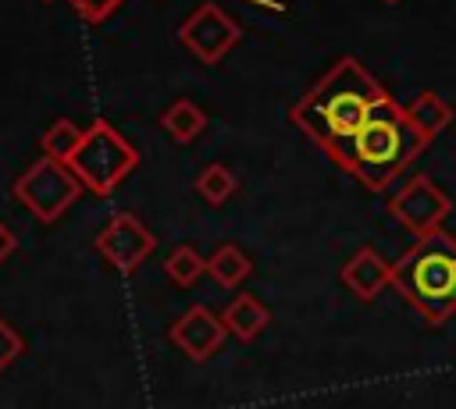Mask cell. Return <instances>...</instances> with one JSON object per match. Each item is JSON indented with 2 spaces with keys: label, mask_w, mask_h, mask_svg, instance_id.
Returning a JSON list of instances; mask_svg holds the SVG:
<instances>
[{
  "label": "cell",
  "mask_w": 456,
  "mask_h": 409,
  "mask_svg": "<svg viewBox=\"0 0 456 409\" xmlns=\"http://www.w3.org/2000/svg\"><path fill=\"white\" fill-rule=\"evenodd\" d=\"M385 96L388 92L378 85V78L356 57H338L317 78V85L292 107V121L338 167H346L356 132L363 128V121L370 117V110Z\"/></svg>",
  "instance_id": "1"
},
{
  "label": "cell",
  "mask_w": 456,
  "mask_h": 409,
  "mask_svg": "<svg viewBox=\"0 0 456 409\" xmlns=\"http://www.w3.org/2000/svg\"><path fill=\"white\" fill-rule=\"evenodd\" d=\"M428 135L413 124V117L406 114V107H399L392 96H385L370 117L363 121V128L353 139L349 160L342 171H349L360 185H367L370 192H385L424 149H428Z\"/></svg>",
  "instance_id": "2"
},
{
  "label": "cell",
  "mask_w": 456,
  "mask_h": 409,
  "mask_svg": "<svg viewBox=\"0 0 456 409\" xmlns=\"http://www.w3.org/2000/svg\"><path fill=\"white\" fill-rule=\"evenodd\" d=\"M392 288L431 324H445L456 313V238L442 228L420 235L392 263Z\"/></svg>",
  "instance_id": "3"
},
{
  "label": "cell",
  "mask_w": 456,
  "mask_h": 409,
  "mask_svg": "<svg viewBox=\"0 0 456 409\" xmlns=\"http://www.w3.org/2000/svg\"><path fill=\"white\" fill-rule=\"evenodd\" d=\"M135 164H139V149L110 121H93L68 160L78 181L96 196H110Z\"/></svg>",
  "instance_id": "4"
},
{
  "label": "cell",
  "mask_w": 456,
  "mask_h": 409,
  "mask_svg": "<svg viewBox=\"0 0 456 409\" xmlns=\"http://www.w3.org/2000/svg\"><path fill=\"white\" fill-rule=\"evenodd\" d=\"M86 185L78 181V174L61 164V160H50V156H39L18 181H14V199L21 206H28L43 224H53L82 192Z\"/></svg>",
  "instance_id": "5"
},
{
  "label": "cell",
  "mask_w": 456,
  "mask_h": 409,
  "mask_svg": "<svg viewBox=\"0 0 456 409\" xmlns=\"http://www.w3.org/2000/svg\"><path fill=\"white\" fill-rule=\"evenodd\" d=\"M178 39L200 64H221V57L242 39V28L217 4H200L178 25Z\"/></svg>",
  "instance_id": "6"
},
{
  "label": "cell",
  "mask_w": 456,
  "mask_h": 409,
  "mask_svg": "<svg viewBox=\"0 0 456 409\" xmlns=\"http://www.w3.org/2000/svg\"><path fill=\"white\" fill-rule=\"evenodd\" d=\"M449 210H452L449 196H445L428 174H413V178L388 199V213H392L406 231H413L417 238L438 231L442 221L449 217Z\"/></svg>",
  "instance_id": "7"
},
{
  "label": "cell",
  "mask_w": 456,
  "mask_h": 409,
  "mask_svg": "<svg viewBox=\"0 0 456 409\" xmlns=\"http://www.w3.org/2000/svg\"><path fill=\"white\" fill-rule=\"evenodd\" d=\"M153 245H157L153 231L132 213H114L96 235V253L121 274H132L153 253Z\"/></svg>",
  "instance_id": "8"
},
{
  "label": "cell",
  "mask_w": 456,
  "mask_h": 409,
  "mask_svg": "<svg viewBox=\"0 0 456 409\" xmlns=\"http://www.w3.org/2000/svg\"><path fill=\"white\" fill-rule=\"evenodd\" d=\"M224 317H217L210 306H189L175 324H171V341L196 363L210 359L224 345Z\"/></svg>",
  "instance_id": "9"
},
{
  "label": "cell",
  "mask_w": 456,
  "mask_h": 409,
  "mask_svg": "<svg viewBox=\"0 0 456 409\" xmlns=\"http://www.w3.org/2000/svg\"><path fill=\"white\" fill-rule=\"evenodd\" d=\"M342 285H346L356 299L370 302V299H378V295L392 285V263H385V256H381L378 249L363 245V249H356V253L342 263Z\"/></svg>",
  "instance_id": "10"
},
{
  "label": "cell",
  "mask_w": 456,
  "mask_h": 409,
  "mask_svg": "<svg viewBox=\"0 0 456 409\" xmlns=\"http://www.w3.org/2000/svg\"><path fill=\"white\" fill-rule=\"evenodd\" d=\"M221 317H224V327H228L235 338H242V341H253V338L267 327V320H271L267 306H264L256 295H246V292L235 295Z\"/></svg>",
  "instance_id": "11"
},
{
  "label": "cell",
  "mask_w": 456,
  "mask_h": 409,
  "mask_svg": "<svg viewBox=\"0 0 456 409\" xmlns=\"http://www.w3.org/2000/svg\"><path fill=\"white\" fill-rule=\"evenodd\" d=\"M207 274H210L221 288H239V285L253 274V263H249V256H246L235 242H224V245H217L214 256L207 260Z\"/></svg>",
  "instance_id": "12"
},
{
  "label": "cell",
  "mask_w": 456,
  "mask_h": 409,
  "mask_svg": "<svg viewBox=\"0 0 456 409\" xmlns=\"http://www.w3.org/2000/svg\"><path fill=\"white\" fill-rule=\"evenodd\" d=\"M406 114L413 117V124H417L428 139L442 135V132L449 128V121H452V107H449L438 92H420L413 103H406Z\"/></svg>",
  "instance_id": "13"
},
{
  "label": "cell",
  "mask_w": 456,
  "mask_h": 409,
  "mask_svg": "<svg viewBox=\"0 0 456 409\" xmlns=\"http://www.w3.org/2000/svg\"><path fill=\"white\" fill-rule=\"evenodd\" d=\"M160 124H164V132H167L171 139H178V142H192V139L207 128V114H203L192 100H175V103L160 114Z\"/></svg>",
  "instance_id": "14"
},
{
  "label": "cell",
  "mask_w": 456,
  "mask_h": 409,
  "mask_svg": "<svg viewBox=\"0 0 456 409\" xmlns=\"http://www.w3.org/2000/svg\"><path fill=\"white\" fill-rule=\"evenodd\" d=\"M82 135H86V128H78V124H75V121H68V117H57V121H53V124L43 132L39 149H43V156L68 164V160H71V153L78 149Z\"/></svg>",
  "instance_id": "15"
},
{
  "label": "cell",
  "mask_w": 456,
  "mask_h": 409,
  "mask_svg": "<svg viewBox=\"0 0 456 409\" xmlns=\"http://www.w3.org/2000/svg\"><path fill=\"white\" fill-rule=\"evenodd\" d=\"M235 188H239V178H235L224 164H210V167H203L200 178H196V192H200L210 206L228 203V199L235 196Z\"/></svg>",
  "instance_id": "16"
},
{
  "label": "cell",
  "mask_w": 456,
  "mask_h": 409,
  "mask_svg": "<svg viewBox=\"0 0 456 409\" xmlns=\"http://www.w3.org/2000/svg\"><path fill=\"white\" fill-rule=\"evenodd\" d=\"M203 270H207V260H203L192 245H178V249L167 256V263H164V274H167L175 285H182V288H189L192 281H200Z\"/></svg>",
  "instance_id": "17"
},
{
  "label": "cell",
  "mask_w": 456,
  "mask_h": 409,
  "mask_svg": "<svg viewBox=\"0 0 456 409\" xmlns=\"http://www.w3.org/2000/svg\"><path fill=\"white\" fill-rule=\"evenodd\" d=\"M121 4H125V0H71L75 14H78L82 21H89V25H100V21L110 18Z\"/></svg>",
  "instance_id": "18"
},
{
  "label": "cell",
  "mask_w": 456,
  "mask_h": 409,
  "mask_svg": "<svg viewBox=\"0 0 456 409\" xmlns=\"http://www.w3.org/2000/svg\"><path fill=\"white\" fill-rule=\"evenodd\" d=\"M21 349H25L21 334H18V331H14V327H11V324L0 317V373H4V370H7V366L18 359V356H21Z\"/></svg>",
  "instance_id": "19"
},
{
  "label": "cell",
  "mask_w": 456,
  "mask_h": 409,
  "mask_svg": "<svg viewBox=\"0 0 456 409\" xmlns=\"http://www.w3.org/2000/svg\"><path fill=\"white\" fill-rule=\"evenodd\" d=\"M14 249H18V238H14V231H11V228L0 221V263H4V260H7Z\"/></svg>",
  "instance_id": "20"
},
{
  "label": "cell",
  "mask_w": 456,
  "mask_h": 409,
  "mask_svg": "<svg viewBox=\"0 0 456 409\" xmlns=\"http://www.w3.org/2000/svg\"><path fill=\"white\" fill-rule=\"evenodd\" d=\"M385 4H399V0H385Z\"/></svg>",
  "instance_id": "21"
}]
</instances>
